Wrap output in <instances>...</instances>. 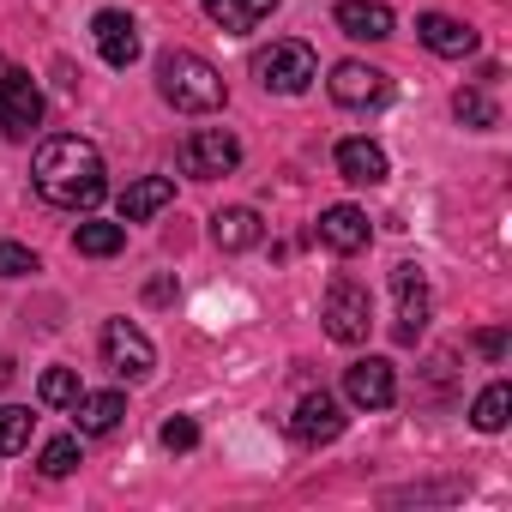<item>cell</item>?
<instances>
[{"label":"cell","mask_w":512,"mask_h":512,"mask_svg":"<svg viewBox=\"0 0 512 512\" xmlns=\"http://www.w3.org/2000/svg\"><path fill=\"white\" fill-rule=\"evenodd\" d=\"M31 175H37V193H43L49 205H61V211H91V205L109 193V181H103V157H97V145L79 139V133L43 139Z\"/></svg>","instance_id":"1"},{"label":"cell","mask_w":512,"mask_h":512,"mask_svg":"<svg viewBox=\"0 0 512 512\" xmlns=\"http://www.w3.org/2000/svg\"><path fill=\"white\" fill-rule=\"evenodd\" d=\"M157 91H163L181 115H211V109H223V73H217L205 55H193V49L157 55Z\"/></svg>","instance_id":"2"},{"label":"cell","mask_w":512,"mask_h":512,"mask_svg":"<svg viewBox=\"0 0 512 512\" xmlns=\"http://www.w3.org/2000/svg\"><path fill=\"white\" fill-rule=\"evenodd\" d=\"M253 73H260V85L278 91V97H302L320 79V61H314L308 43H272L260 61H253Z\"/></svg>","instance_id":"3"},{"label":"cell","mask_w":512,"mask_h":512,"mask_svg":"<svg viewBox=\"0 0 512 512\" xmlns=\"http://www.w3.org/2000/svg\"><path fill=\"white\" fill-rule=\"evenodd\" d=\"M235 163H241V139L223 133V127H199V133H187V145H181V169L199 175V181H217V175H229Z\"/></svg>","instance_id":"4"},{"label":"cell","mask_w":512,"mask_h":512,"mask_svg":"<svg viewBox=\"0 0 512 512\" xmlns=\"http://www.w3.org/2000/svg\"><path fill=\"white\" fill-rule=\"evenodd\" d=\"M368 326H374L368 290H362L356 278H338V284L326 290V332H332L338 344H362V338H368Z\"/></svg>","instance_id":"5"},{"label":"cell","mask_w":512,"mask_h":512,"mask_svg":"<svg viewBox=\"0 0 512 512\" xmlns=\"http://www.w3.org/2000/svg\"><path fill=\"white\" fill-rule=\"evenodd\" d=\"M103 362H109L121 380H151V368H157V350H151V338H145L139 326H127V320H109V326H103Z\"/></svg>","instance_id":"6"},{"label":"cell","mask_w":512,"mask_h":512,"mask_svg":"<svg viewBox=\"0 0 512 512\" xmlns=\"http://www.w3.org/2000/svg\"><path fill=\"white\" fill-rule=\"evenodd\" d=\"M37 121H43V91L31 85V73L0 61V127H7L13 139H25Z\"/></svg>","instance_id":"7"},{"label":"cell","mask_w":512,"mask_h":512,"mask_svg":"<svg viewBox=\"0 0 512 512\" xmlns=\"http://www.w3.org/2000/svg\"><path fill=\"white\" fill-rule=\"evenodd\" d=\"M392 296H398V326L392 338L398 344H416L428 332V284H422V266H392Z\"/></svg>","instance_id":"8"},{"label":"cell","mask_w":512,"mask_h":512,"mask_svg":"<svg viewBox=\"0 0 512 512\" xmlns=\"http://www.w3.org/2000/svg\"><path fill=\"white\" fill-rule=\"evenodd\" d=\"M344 398H350L356 410H386V404L398 398L392 362H380V356H362V362H350V368H344Z\"/></svg>","instance_id":"9"},{"label":"cell","mask_w":512,"mask_h":512,"mask_svg":"<svg viewBox=\"0 0 512 512\" xmlns=\"http://www.w3.org/2000/svg\"><path fill=\"white\" fill-rule=\"evenodd\" d=\"M290 434H296L302 446L338 440V434H344V404H338L332 392H308V398L296 404V416H290Z\"/></svg>","instance_id":"10"},{"label":"cell","mask_w":512,"mask_h":512,"mask_svg":"<svg viewBox=\"0 0 512 512\" xmlns=\"http://www.w3.org/2000/svg\"><path fill=\"white\" fill-rule=\"evenodd\" d=\"M91 37H97V55H103L109 67H133V61H139V25H133L121 7H103V13L91 19Z\"/></svg>","instance_id":"11"},{"label":"cell","mask_w":512,"mask_h":512,"mask_svg":"<svg viewBox=\"0 0 512 512\" xmlns=\"http://www.w3.org/2000/svg\"><path fill=\"white\" fill-rule=\"evenodd\" d=\"M386 73L380 67H368V61H338L332 67V97L344 103V109H368V103H386Z\"/></svg>","instance_id":"12"},{"label":"cell","mask_w":512,"mask_h":512,"mask_svg":"<svg viewBox=\"0 0 512 512\" xmlns=\"http://www.w3.org/2000/svg\"><path fill=\"white\" fill-rule=\"evenodd\" d=\"M338 31L356 43H380L392 37V7L386 0H338Z\"/></svg>","instance_id":"13"},{"label":"cell","mask_w":512,"mask_h":512,"mask_svg":"<svg viewBox=\"0 0 512 512\" xmlns=\"http://www.w3.org/2000/svg\"><path fill=\"white\" fill-rule=\"evenodd\" d=\"M320 241L350 260V253L368 247V217H362L356 205H326V211H320Z\"/></svg>","instance_id":"14"},{"label":"cell","mask_w":512,"mask_h":512,"mask_svg":"<svg viewBox=\"0 0 512 512\" xmlns=\"http://www.w3.org/2000/svg\"><path fill=\"white\" fill-rule=\"evenodd\" d=\"M260 235H266V223H260V211H247V205H229V211H217V217H211V241H217L223 253H247V247H260Z\"/></svg>","instance_id":"15"},{"label":"cell","mask_w":512,"mask_h":512,"mask_svg":"<svg viewBox=\"0 0 512 512\" xmlns=\"http://www.w3.org/2000/svg\"><path fill=\"white\" fill-rule=\"evenodd\" d=\"M416 37H422L434 55H446V61H464V55L476 49V31H464V25L446 19V13H422V19H416Z\"/></svg>","instance_id":"16"},{"label":"cell","mask_w":512,"mask_h":512,"mask_svg":"<svg viewBox=\"0 0 512 512\" xmlns=\"http://www.w3.org/2000/svg\"><path fill=\"white\" fill-rule=\"evenodd\" d=\"M338 175L356 181V187H380L386 181V151L374 139H344L338 145Z\"/></svg>","instance_id":"17"},{"label":"cell","mask_w":512,"mask_h":512,"mask_svg":"<svg viewBox=\"0 0 512 512\" xmlns=\"http://www.w3.org/2000/svg\"><path fill=\"white\" fill-rule=\"evenodd\" d=\"M169 199H175V181H169V175H145V181H133V187L121 193V223H145V217H157Z\"/></svg>","instance_id":"18"},{"label":"cell","mask_w":512,"mask_h":512,"mask_svg":"<svg viewBox=\"0 0 512 512\" xmlns=\"http://www.w3.org/2000/svg\"><path fill=\"white\" fill-rule=\"evenodd\" d=\"M73 416H79V434H115V422L127 416V398L121 392H79Z\"/></svg>","instance_id":"19"},{"label":"cell","mask_w":512,"mask_h":512,"mask_svg":"<svg viewBox=\"0 0 512 512\" xmlns=\"http://www.w3.org/2000/svg\"><path fill=\"white\" fill-rule=\"evenodd\" d=\"M205 13L223 25V31H235V37H247L260 19H272L278 13V0H205Z\"/></svg>","instance_id":"20"},{"label":"cell","mask_w":512,"mask_h":512,"mask_svg":"<svg viewBox=\"0 0 512 512\" xmlns=\"http://www.w3.org/2000/svg\"><path fill=\"white\" fill-rule=\"evenodd\" d=\"M73 247L85 253V260H109V253L127 247V223H79L73 229Z\"/></svg>","instance_id":"21"},{"label":"cell","mask_w":512,"mask_h":512,"mask_svg":"<svg viewBox=\"0 0 512 512\" xmlns=\"http://www.w3.org/2000/svg\"><path fill=\"white\" fill-rule=\"evenodd\" d=\"M506 410H512V386L506 380H494L482 398H476V410H470V422L482 428V434H500L506 428Z\"/></svg>","instance_id":"22"},{"label":"cell","mask_w":512,"mask_h":512,"mask_svg":"<svg viewBox=\"0 0 512 512\" xmlns=\"http://www.w3.org/2000/svg\"><path fill=\"white\" fill-rule=\"evenodd\" d=\"M31 428H37V416H31L25 404H0V452L31 446Z\"/></svg>","instance_id":"23"},{"label":"cell","mask_w":512,"mask_h":512,"mask_svg":"<svg viewBox=\"0 0 512 512\" xmlns=\"http://www.w3.org/2000/svg\"><path fill=\"white\" fill-rule=\"evenodd\" d=\"M452 115H458L464 127H494V121H500V109H494L488 91H458V97H452Z\"/></svg>","instance_id":"24"},{"label":"cell","mask_w":512,"mask_h":512,"mask_svg":"<svg viewBox=\"0 0 512 512\" xmlns=\"http://www.w3.org/2000/svg\"><path fill=\"white\" fill-rule=\"evenodd\" d=\"M37 392H43V404H55V410H73V398H79L85 386H79V374H73V368H49Z\"/></svg>","instance_id":"25"},{"label":"cell","mask_w":512,"mask_h":512,"mask_svg":"<svg viewBox=\"0 0 512 512\" xmlns=\"http://www.w3.org/2000/svg\"><path fill=\"white\" fill-rule=\"evenodd\" d=\"M37 464H43V476H73V470H79V434H61V440H49Z\"/></svg>","instance_id":"26"},{"label":"cell","mask_w":512,"mask_h":512,"mask_svg":"<svg viewBox=\"0 0 512 512\" xmlns=\"http://www.w3.org/2000/svg\"><path fill=\"white\" fill-rule=\"evenodd\" d=\"M157 440H163L169 452H193V446H199V422H193V416H169Z\"/></svg>","instance_id":"27"},{"label":"cell","mask_w":512,"mask_h":512,"mask_svg":"<svg viewBox=\"0 0 512 512\" xmlns=\"http://www.w3.org/2000/svg\"><path fill=\"white\" fill-rule=\"evenodd\" d=\"M25 272H37V253L19 241H0V278H25Z\"/></svg>","instance_id":"28"},{"label":"cell","mask_w":512,"mask_h":512,"mask_svg":"<svg viewBox=\"0 0 512 512\" xmlns=\"http://www.w3.org/2000/svg\"><path fill=\"white\" fill-rule=\"evenodd\" d=\"M476 350H482L488 362H500V356H506V332H476Z\"/></svg>","instance_id":"29"},{"label":"cell","mask_w":512,"mask_h":512,"mask_svg":"<svg viewBox=\"0 0 512 512\" xmlns=\"http://www.w3.org/2000/svg\"><path fill=\"white\" fill-rule=\"evenodd\" d=\"M169 296H175V278H157V284L145 290V302H169Z\"/></svg>","instance_id":"30"}]
</instances>
